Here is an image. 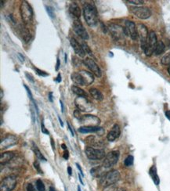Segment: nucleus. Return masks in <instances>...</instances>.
Listing matches in <instances>:
<instances>
[{
  "label": "nucleus",
  "instance_id": "nucleus-20",
  "mask_svg": "<svg viewBox=\"0 0 170 191\" xmlns=\"http://www.w3.org/2000/svg\"><path fill=\"white\" fill-rule=\"evenodd\" d=\"M79 73L83 78L84 82H85V85H89L92 84L94 81V76L93 74L91 72H89L86 71H79Z\"/></svg>",
  "mask_w": 170,
  "mask_h": 191
},
{
  "label": "nucleus",
  "instance_id": "nucleus-27",
  "mask_svg": "<svg viewBox=\"0 0 170 191\" xmlns=\"http://www.w3.org/2000/svg\"><path fill=\"white\" fill-rule=\"evenodd\" d=\"M165 45L164 44V42L162 41H158V43H157L156 47H155V51H154V53L155 54L156 56L160 55L162 53L165 51Z\"/></svg>",
  "mask_w": 170,
  "mask_h": 191
},
{
  "label": "nucleus",
  "instance_id": "nucleus-56",
  "mask_svg": "<svg viewBox=\"0 0 170 191\" xmlns=\"http://www.w3.org/2000/svg\"><path fill=\"white\" fill-rule=\"evenodd\" d=\"M51 144H52L53 150L55 149V145H54V143H53V139H51Z\"/></svg>",
  "mask_w": 170,
  "mask_h": 191
},
{
  "label": "nucleus",
  "instance_id": "nucleus-40",
  "mask_svg": "<svg viewBox=\"0 0 170 191\" xmlns=\"http://www.w3.org/2000/svg\"><path fill=\"white\" fill-rule=\"evenodd\" d=\"M34 167H35V169H36L37 171L38 172V173H42V171L40 169V165H39V163H38V162H34Z\"/></svg>",
  "mask_w": 170,
  "mask_h": 191
},
{
  "label": "nucleus",
  "instance_id": "nucleus-42",
  "mask_svg": "<svg viewBox=\"0 0 170 191\" xmlns=\"http://www.w3.org/2000/svg\"><path fill=\"white\" fill-rule=\"evenodd\" d=\"M74 115H75V117L77 118V119H78V120H80L81 118H82V115H80V112H79V110H75V112H74Z\"/></svg>",
  "mask_w": 170,
  "mask_h": 191
},
{
  "label": "nucleus",
  "instance_id": "nucleus-26",
  "mask_svg": "<svg viewBox=\"0 0 170 191\" xmlns=\"http://www.w3.org/2000/svg\"><path fill=\"white\" fill-rule=\"evenodd\" d=\"M21 36H22L23 39L25 42H28L30 40H31V33H30L29 30L27 28H24V27H21Z\"/></svg>",
  "mask_w": 170,
  "mask_h": 191
},
{
  "label": "nucleus",
  "instance_id": "nucleus-41",
  "mask_svg": "<svg viewBox=\"0 0 170 191\" xmlns=\"http://www.w3.org/2000/svg\"><path fill=\"white\" fill-rule=\"evenodd\" d=\"M24 88H25V89H26V90H27V92H28V96H29V97H30V99H31V101H32V102H34V99H33V96H32V95H31V91H30V89H29V88H28V86H27L26 85H24Z\"/></svg>",
  "mask_w": 170,
  "mask_h": 191
},
{
  "label": "nucleus",
  "instance_id": "nucleus-25",
  "mask_svg": "<svg viewBox=\"0 0 170 191\" xmlns=\"http://www.w3.org/2000/svg\"><path fill=\"white\" fill-rule=\"evenodd\" d=\"M89 92H90L91 96H92L95 99H97V100L101 101L104 99V96H103L102 92L100 90H98V89H96V88H91L89 89Z\"/></svg>",
  "mask_w": 170,
  "mask_h": 191
},
{
  "label": "nucleus",
  "instance_id": "nucleus-54",
  "mask_svg": "<svg viewBox=\"0 0 170 191\" xmlns=\"http://www.w3.org/2000/svg\"><path fill=\"white\" fill-rule=\"evenodd\" d=\"M60 103H61V111H62V112H64V104H63L62 101L60 100Z\"/></svg>",
  "mask_w": 170,
  "mask_h": 191
},
{
  "label": "nucleus",
  "instance_id": "nucleus-23",
  "mask_svg": "<svg viewBox=\"0 0 170 191\" xmlns=\"http://www.w3.org/2000/svg\"><path fill=\"white\" fill-rule=\"evenodd\" d=\"M71 80L75 82V84H77V85H85L83 78H82V76L79 72H74V73H72L71 75Z\"/></svg>",
  "mask_w": 170,
  "mask_h": 191
},
{
  "label": "nucleus",
  "instance_id": "nucleus-51",
  "mask_svg": "<svg viewBox=\"0 0 170 191\" xmlns=\"http://www.w3.org/2000/svg\"><path fill=\"white\" fill-rule=\"evenodd\" d=\"M165 116H166V118L170 121V111H165Z\"/></svg>",
  "mask_w": 170,
  "mask_h": 191
},
{
  "label": "nucleus",
  "instance_id": "nucleus-1",
  "mask_svg": "<svg viewBox=\"0 0 170 191\" xmlns=\"http://www.w3.org/2000/svg\"><path fill=\"white\" fill-rule=\"evenodd\" d=\"M83 14L85 22L89 26L93 27L97 25L98 21V13L93 4L85 3L83 6Z\"/></svg>",
  "mask_w": 170,
  "mask_h": 191
},
{
  "label": "nucleus",
  "instance_id": "nucleus-57",
  "mask_svg": "<svg viewBox=\"0 0 170 191\" xmlns=\"http://www.w3.org/2000/svg\"><path fill=\"white\" fill-rule=\"evenodd\" d=\"M58 119H59V122H60V123H61V126H64V124H63V122H62V120H61V118H60V117H58Z\"/></svg>",
  "mask_w": 170,
  "mask_h": 191
},
{
  "label": "nucleus",
  "instance_id": "nucleus-34",
  "mask_svg": "<svg viewBox=\"0 0 170 191\" xmlns=\"http://www.w3.org/2000/svg\"><path fill=\"white\" fill-rule=\"evenodd\" d=\"M82 49H83L84 52H85V54L88 53L89 55H90V56L93 55L92 52H91L90 49H89V47L88 45H87L86 43H85V42H84V43H82Z\"/></svg>",
  "mask_w": 170,
  "mask_h": 191
},
{
  "label": "nucleus",
  "instance_id": "nucleus-2",
  "mask_svg": "<svg viewBox=\"0 0 170 191\" xmlns=\"http://www.w3.org/2000/svg\"><path fill=\"white\" fill-rule=\"evenodd\" d=\"M120 177L121 176L118 171L111 170L103 175L101 179V184L104 187L110 185L115 184L120 179Z\"/></svg>",
  "mask_w": 170,
  "mask_h": 191
},
{
  "label": "nucleus",
  "instance_id": "nucleus-48",
  "mask_svg": "<svg viewBox=\"0 0 170 191\" xmlns=\"http://www.w3.org/2000/svg\"><path fill=\"white\" fill-rule=\"evenodd\" d=\"M18 57L20 58V60H21V62H24V56H23L21 53H18Z\"/></svg>",
  "mask_w": 170,
  "mask_h": 191
},
{
  "label": "nucleus",
  "instance_id": "nucleus-28",
  "mask_svg": "<svg viewBox=\"0 0 170 191\" xmlns=\"http://www.w3.org/2000/svg\"><path fill=\"white\" fill-rule=\"evenodd\" d=\"M71 90L78 96H86V93L85 92V91L78 86H76V85H73L71 87Z\"/></svg>",
  "mask_w": 170,
  "mask_h": 191
},
{
  "label": "nucleus",
  "instance_id": "nucleus-21",
  "mask_svg": "<svg viewBox=\"0 0 170 191\" xmlns=\"http://www.w3.org/2000/svg\"><path fill=\"white\" fill-rule=\"evenodd\" d=\"M14 157V154L13 152H4L0 155V163L1 165H6L9 163Z\"/></svg>",
  "mask_w": 170,
  "mask_h": 191
},
{
  "label": "nucleus",
  "instance_id": "nucleus-60",
  "mask_svg": "<svg viewBox=\"0 0 170 191\" xmlns=\"http://www.w3.org/2000/svg\"><path fill=\"white\" fill-rule=\"evenodd\" d=\"M49 191H56L55 189H54V187H53V186H50L49 187Z\"/></svg>",
  "mask_w": 170,
  "mask_h": 191
},
{
  "label": "nucleus",
  "instance_id": "nucleus-5",
  "mask_svg": "<svg viewBox=\"0 0 170 191\" xmlns=\"http://www.w3.org/2000/svg\"><path fill=\"white\" fill-rule=\"evenodd\" d=\"M158 41L157 40L156 34L154 31H151L149 32V37H148V42L146 45L145 49H144V53L148 57H151L155 51V47Z\"/></svg>",
  "mask_w": 170,
  "mask_h": 191
},
{
  "label": "nucleus",
  "instance_id": "nucleus-58",
  "mask_svg": "<svg viewBox=\"0 0 170 191\" xmlns=\"http://www.w3.org/2000/svg\"><path fill=\"white\" fill-rule=\"evenodd\" d=\"M78 178H79V180H80V182H81V183H82V184H83V182H82V178H81V176H80L79 174H78Z\"/></svg>",
  "mask_w": 170,
  "mask_h": 191
},
{
  "label": "nucleus",
  "instance_id": "nucleus-47",
  "mask_svg": "<svg viewBox=\"0 0 170 191\" xmlns=\"http://www.w3.org/2000/svg\"><path fill=\"white\" fill-rule=\"evenodd\" d=\"M63 157H64V159H66V160H68V157H69V154H68V150L64 151V155H63Z\"/></svg>",
  "mask_w": 170,
  "mask_h": 191
},
{
  "label": "nucleus",
  "instance_id": "nucleus-62",
  "mask_svg": "<svg viewBox=\"0 0 170 191\" xmlns=\"http://www.w3.org/2000/svg\"><path fill=\"white\" fill-rule=\"evenodd\" d=\"M65 63H67V54H65Z\"/></svg>",
  "mask_w": 170,
  "mask_h": 191
},
{
  "label": "nucleus",
  "instance_id": "nucleus-49",
  "mask_svg": "<svg viewBox=\"0 0 170 191\" xmlns=\"http://www.w3.org/2000/svg\"><path fill=\"white\" fill-rule=\"evenodd\" d=\"M68 129H69V131H70V132H71V135H72L73 136H75V133H74V131H73V129H71V125H69V123H68Z\"/></svg>",
  "mask_w": 170,
  "mask_h": 191
},
{
  "label": "nucleus",
  "instance_id": "nucleus-9",
  "mask_svg": "<svg viewBox=\"0 0 170 191\" xmlns=\"http://www.w3.org/2000/svg\"><path fill=\"white\" fill-rule=\"evenodd\" d=\"M131 12L141 20L148 19L151 16V11L148 7L145 6H133L131 7Z\"/></svg>",
  "mask_w": 170,
  "mask_h": 191
},
{
  "label": "nucleus",
  "instance_id": "nucleus-35",
  "mask_svg": "<svg viewBox=\"0 0 170 191\" xmlns=\"http://www.w3.org/2000/svg\"><path fill=\"white\" fill-rule=\"evenodd\" d=\"M46 12L49 14V16L51 18H55V14H54L53 9L50 6H46Z\"/></svg>",
  "mask_w": 170,
  "mask_h": 191
},
{
  "label": "nucleus",
  "instance_id": "nucleus-14",
  "mask_svg": "<svg viewBox=\"0 0 170 191\" xmlns=\"http://www.w3.org/2000/svg\"><path fill=\"white\" fill-rule=\"evenodd\" d=\"M84 64L90 70L91 73L93 74L94 75H96L97 77H101V71L100 69L99 66L96 64L95 61L93 59L90 58H85L83 60Z\"/></svg>",
  "mask_w": 170,
  "mask_h": 191
},
{
  "label": "nucleus",
  "instance_id": "nucleus-11",
  "mask_svg": "<svg viewBox=\"0 0 170 191\" xmlns=\"http://www.w3.org/2000/svg\"><path fill=\"white\" fill-rule=\"evenodd\" d=\"M137 32H138V37H140L141 43V48L144 51L146 45L148 42V37H149V32L147 27L143 24H140L137 27Z\"/></svg>",
  "mask_w": 170,
  "mask_h": 191
},
{
  "label": "nucleus",
  "instance_id": "nucleus-44",
  "mask_svg": "<svg viewBox=\"0 0 170 191\" xmlns=\"http://www.w3.org/2000/svg\"><path fill=\"white\" fill-rule=\"evenodd\" d=\"M27 191H36V189H35V188L34 187L33 185L29 183V184H28V186H27Z\"/></svg>",
  "mask_w": 170,
  "mask_h": 191
},
{
  "label": "nucleus",
  "instance_id": "nucleus-22",
  "mask_svg": "<svg viewBox=\"0 0 170 191\" xmlns=\"http://www.w3.org/2000/svg\"><path fill=\"white\" fill-rule=\"evenodd\" d=\"M69 11L72 15H74L75 18H79L81 17V10L78 4L75 2H73L69 6Z\"/></svg>",
  "mask_w": 170,
  "mask_h": 191
},
{
  "label": "nucleus",
  "instance_id": "nucleus-45",
  "mask_svg": "<svg viewBox=\"0 0 170 191\" xmlns=\"http://www.w3.org/2000/svg\"><path fill=\"white\" fill-rule=\"evenodd\" d=\"M25 75H26V77H27V78H28V80L31 81V82H35V80H34L33 76H32V75H31V74H28V72H26V73H25Z\"/></svg>",
  "mask_w": 170,
  "mask_h": 191
},
{
  "label": "nucleus",
  "instance_id": "nucleus-46",
  "mask_svg": "<svg viewBox=\"0 0 170 191\" xmlns=\"http://www.w3.org/2000/svg\"><path fill=\"white\" fill-rule=\"evenodd\" d=\"M60 67H61V62H60V59H59V57H58L57 60V67H56V71H58Z\"/></svg>",
  "mask_w": 170,
  "mask_h": 191
},
{
  "label": "nucleus",
  "instance_id": "nucleus-39",
  "mask_svg": "<svg viewBox=\"0 0 170 191\" xmlns=\"http://www.w3.org/2000/svg\"><path fill=\"white\" fill-rule=\"evenodd\" d=\"M127 2L128 3L134 4V5H142V4L144 3V2L142 1V0H128Z\"/></svg>",
  "mask_w": 170,
  "mask_h": 191
},
{
  "label": "nucleus",
  "instance_id": "nucleus-29",
  "mask_svg": "<svg viewBox=\"0 0 170 191\" xmlns=\"http://www.w3.org/2000/svg\"><path fill=\"white\" fill-rule=\"evenodd\" d=\"M85 141H86V142L88 143V144L91 145V146H100V145H101V142H100V141L96 140L95 137H94V136H92L87 137L86 139H85Z\"/></svg>",
  "mask_w": 170,
  "mask_h": 191
},
{
  "label": "nucleus",
  "instance_id": "nucleus-15",
  "mask_svg": "<svg viewBox=\"0 0 170 191\" xmlns=\"http://www.w3.org/2000/svg\"><path fill=\"white\" fill-rule=\"evenodd\" d=\"M125 31L127 35H129L132 40H136L138 38V32H137V28L136 26L135 23L130 21H125Z\"/></svg>",
  "mask_w": 170,
  "mask_h": 191
},
{
  "label": "nucleus",
  "instance_id": "nucleus-59",
  "mask_svg": "<svg viewBox=\"0 0 170 191\" xmlns=\"http://www.w3.org/2000/svg\"><path fill=\"white\" fill-rule=\"evenodd\" d=\"M61 146H62V148H63V149H64V150H66V149H67V147H66V145L64 144V143H63V144L61 145Z\"/></svg>",
  "mask_w": 170,
  "mask_h": 191
},
{
  "label": "nucleus",
  "instance_id": "nucleus-16",
  "mask_svg": "<svg viewBox=\"0 0 170 191\" xmlns=\"http://www.w3.org/2000/svg\"><path fill=\"white\" fill-rule=\"evenodd\" d=\"M18 143V138L14 135H7L6 137L1 140L0 146L1 149H6V148H9L10 146H14L15 144Z\"/></svg>",
  "mask_w": 170,
  "mask_h": 191
},
{
  "label": "nucleus",
  "instance_id": "nucleus-55",
  "mask_svg": "<svg viewBox=\"0 0 170 191\" xmlns=\"http://www.w3.org/2000/svg\"><path fill=\"white\" fill-rule=\"evenodd\" d=\"M68 174H69V176H71V167H68Z\"/></svg>",
  "mask_w": 170,
  "mask_h": 191
},
{
  "label": "nucleus",
  "instance_id": "nucleus-32",
  "mask_svg": "<svg viewBox=\"0 0 170 191\" xmlns=\"http://www.w3.org/2000/svg\"><path fill=\"white\" fill-rule=\"evenodd\" d=\"M36 188L38 189V191H45V185H44L43 182H42L41 179H38L36 181Z\"/></svg>",
  "mask_w": 170,
  "mask_h": 191
},
{
  "label": "nucleus",
  "instance_id": "nucleus-30",
  "mask_svg": "<svg viewBox=\"0 0 170 191\" xmlns=\"http://www.w3.org/2000/svg\"><path fill=\"white\" fill-rule=\"evenodd\" d=\"M161 63L163 65H170V53L165 54L163 57L161 58Z\"/></svg>",
  "mask_w": 170,
  "mask_h": 191
},
{
  "label": "nucleus",
  "instance_id": "nucleus-19",
  "mask_svg": "<svg viewBox=\"0 0 170 191\" xmlns=\"http://www.w3.org/2000/svg\"><path fill=\"white\" fill-rule=\"evenodd\" d=\"M81 133H91V132H98L100 136H102L104 132L102 128H99L98 126L91 127V126H82L80 127L78 129Z\"/></svg>",
  "mask_w": 170,
  "mask_h": 191
},
{
  "label": "nucleus",
  "instance_id": "nucleus-8",
  "mask_svg": "<svg viewBox=\"0 0 170 191\" xmlns=\"http://www.w3.org/2000/svg\"><path fill=\"white\" fill-rule=\"evenodd\" d=\"M120 153L118 150H112L104 158L103 162V167L104 168H111L115 165L119 159Z\"/></svg>",
  "mask_w": 170,
  "mask_h": 191
},
{
  "label": "nucleus",
  "instance_id": "nucleus-31",
  "mask_svg": "<svg viewBox=\"0 0 170 191\" xmlns=\"http://www.w3.org/2000/svg\"><path fill=\"white\" fill-rule=\"evenodd\" d=\"M34 151H35V155H36V157L38 158V159H40V160H42V161H44V162L46 161L45 157L42 154V153L40 152V150L38 149V147H37L36 146H34Z\"/></svg>",
  "mask_w": 170,
  "mask_h": 191
},
{
  "label": "nucleus",
  "instance_id": "nucleus-24",
  "mask_svg": "<svg viewBox=\"0 0 170 191\" xmlns=\"http://www.w3.org/2000/svg\"><path fill=\"white\" fill-rule=\"evenodd\" d=\"M149 175L151 176V179H152V180L154 181V182H155V185L159 184L160 179H159V177H158V173H157L156 167H155V165H153L151 169H150Z\"/></svg>",
  "mask_w": 170,
  "mask_h": 191
},
{
  "label": "nucleus",
  "instance_id": "nucleus-3",
  "mask_svg": "<svg viewBox=\"0 0 170 191\" xmlns=\"http://www.w3.org/2000/svg\"><path fill=\"white\" fill-rule=\"evenodd\" d=\"M111 35L114 40L116 42H123L125 40V37L127 36L125 28H122L121 26L115 24H111L108 27Z\"/></svg>",
  "mask_w": 170,
  "mask_h": 191
},
{
  "label": "nucleus",
  "instance_id": "nucleus-4",
  "mask_svg": "<svg viewBox=\"0 0 170 191\" xmlns=\"http://www.w3.org/2000/svg\"><path fill=\"white\" fill-rule=\"evenodd\" d=\"M20 11L22 21L24 24L31 22L33 18V10L27 1H22L20 6Z\"/></svg>",
  "mask_w": 170,
  "mask_h": 191
},
{
  "label": "nucleus",
  "instance_id": "nucleus-7",
  "mask_svg": "<svg viewBox=\"0 0 170 191\" xmlns=\"http://www.w3.org/2000/svg\"><path fill=\"white\" fill-rule=\"evenodd\" d=\"M75 103L78 110L84 111V112L93 111V108L92 103L87 99L86 96H78L75 99Z\"/></svg>",
  "mask_w": 170,
  "mask_h": 191
},
{
  "label": "nucleus",
  "instance_id": "nucleus-64",
  "mask_svg": "<svg viewBox=\"0 0 170 191\" xmlns=\"http://www.w3.org/2000/svg\"><path fill=\"white\" fill-rule=\"evenodd\" d=\"M2 91L1 90V99H2Z\"/></svg>",
  "mask_w": 170,
  "mask_h": 191
},
{
  "label": "nucleus",
  "instance_id": "nucleus-10",
  "mask_svg": "<svg viewBox=\"0 0 170 191\" xmlns=\"http://www.w3.org/2000/svg\"><path fill=\"white\" fill-rule=\"evenodd\" d=\"M17 185V178L14 176H9L4 178L0 184V191H12Z\"/></svg>",
  "mask_w": 170,
  "mask_h": 191
},
{
  "label": "nucleus",
  "instance_id": "nucleus-33",
  "mask_svg": "<svg viewBox=\"0 0 170 191\" xmlns=\"http://www.w3.org/2000/svg\"><path fill=\"white\" fill-rule=\"evenodd\" d=\"M133 161H134L133 157H132V155H129V156H128L126 158H125V162H124V165H125V166L126 167L131 166V165H132V164H133Z\"/></svg>",
  "mask_w": 170,
  "mask_h": 191
},
{
  "label": "nucleus",
  "instance_id": "nucleus-17",
  "mask_svg": "<svg viewBox=\"0 0 170 191\" xmlns=\"http://www.w3.org/2000/svg\"><path fill=\"white\" fill-rule=\"evenodd\" d=\"M120 133H121V129H120L119 125L118 124H115L112 127V129L110 130V132H108L107 138H108V141L113 142V141H115V139L119 137Z\"/></svg>",
  "mask_w": 170,
  "mask_h": 191
},
{
  "label": "nucleus",
  "instance_id": "nucleus-53",
  "mask_svg": "<svg viewBox=\"0 0 170 191\" xmlns=\"http://www.w3.org/2000/svg\"><path fill=\"white\" fill-rule=\"evenodd\" d=\"M49 101H50V102H53V93L52 92H49Z\"/></svg>",
  "mask_w": 170,
  "mask_h": 191
},
{
  "label": "nucleus",
  "instance_id": "nucleus-52",
  "mask_svg": "<svg viewBox=\"0 0 170 191\" xmlns=\"http://www.w3.org/2000/svg\"><path fill=\"white\" fill-rule=\"evenodd\" d=\"M57 82H61V74H58L57 78Z\"/></svg>",
  "mask_w": 170,
  "mask_h": 191
},
{
  "label": "nucleus",
  "instance_id": "nucleus-13",
  "mask_svg": "<svg viewBox=\"0 0 170 191\" xmlns=\"http://www.w3.org/2000/svg\"><path fill=\"white\" fill-rule=\"evenodd\" d=\"M73 29L75 31V33L78 35L79 37L84 39V40H87L89 38V35L87 33L86 30L85 29L84 26L81 23L79 20H75L73 24Z\"/></svg>",
  "mask_w": 170,
  "mask_h": 191
},
{
  "label": "nucleus",
  "instance_id": "nucleus-37",
  "mask_svg": "<svg viewBox=\"0 0 170 191\" xmlns=\"http://www.w3.org/2000/svg\"><path fill=\"white\" fill-rule=\"evenodd\" d=\"M104 191H117V187L115 186V184L110 185V186L104 187Z\"/></svg>",
  "mask_w": 170,
  "mask_h": 191
},
{
  "label": "nucleus",
  "instance_id": "nucleus-38",
  "mask_svg": "<svg viewBox=\"0 0 170 191\" xmlns=\"http://www.w3.org/2000/svg\"><path fill=\"white\" fill-rule=\"evenodd\" d=\"M35 71H36V73L38 74L39 76H42V77L49 76V74L46 73V72H45V71H41V70L38 69V68H35Z\"/></svg>",
  "mask_w": 170,
  "mask_h": 191
},
{
  "label": "nucleus",
  "instance_id": "nucleus-43",
  "mask_svg": "<svg viewBox=\"0 0 170 191\" xmlns=\"http://www.w3.org/2000/svg\"><path fill=\"white\" fill-rule=\"evenodd\" d=\"M41 130H42V132H43V133L49 135V131L47 130L46 129H45V125H44L43 122H42V123H41Z\"/></svg>",
  "mask_w": 170,
  "mask_h": 191
},
{
  "label": "nucleus",
  "instance_id": "nucleus-18",
  "mask_svg": "<svg viewBox=\"0 0 170 191\" xmlns=\"http://www.w3.org/2000/svg\"><path fill=\"white\" fill-rule=\"evenodd\" d=\"M70 43H71V46H72L73 49H74L75 53L78 54V55L79 56V57H85V52H84L83 49H82V45H80L75 38H71V39H70Z\"/></svg>",
  "mask_w": 170,
  "mask_h": 191
},
{
  "label": "nucleus",
  "instance_id": "nucleus-12",
  "mask_svg": "<svg viewBox=\"0 0 170 191\" xmlns=\"http://www.w3.org/2000/svg\"><path fill=\"white\" fill-rule=\"evenodd\" d=\"M79 121L81 122V123L84 124L85 126L95 127L98 126L101 123V120H100L99 118H97L95 115H83Z\"/></svg>",
  "mask_w": 170,
  "mask_h": 191
},
{
  "label": "nucleus",
  "instance_id": "nucleus-61",
  "mask_svg": "<svg viewBox=\"0 0 170 191\" xmlns=\"http://www.w3.org/2000/svg\"><path fill=\"white\" fill-rule=\"evenodd\" d=\"M78 191H81V188H80L79 186H78Z\"/></svg>",
  "mask_w": 170,
  "mask_h": 191
},
{
  "label": "nucleus",
  "instance_id": "nucleus-36",
  "mask_svg": "<svg viewBox=\"0 0 170 191\" xmlns=\"http://www.w3.org/2000/svg\"><path fill=\"white\" fill-rule=\"evenodd\" d=\"M72 63L75 67H80V65L82 64L81 60L76 57H72Z\"/></svg>",
  "mask_w": 170,
  "mask_h": 191
},
{
  "label": "nucleus",
  "instance_id": "nucleus-63",
  "mask_svg": "<svg viewBox=\"0 0 170 191\" xmlns=\"http://www.w3.org/2000/svg\"><path fill=\"white\" fill-rule=\"evenodd\" d=\"M168 74H169V75H170V68H168Z\"/></svg>",
  "mask_w": 170,
  "mask_h": 191
},
{
  "label": "nucleus",
  "instance_id": "nucleus-6",
  "mask_svg": "<svg viewBox=\"0 0 170 191\" xmlns=\"http://www.w3.org/2000/svg\"><path fill=\"white\" fill-rule=\"evenodd\" d=\"M87 158L90 160H102L105 158V151L103 149H95L92 146H87L85 150Z\"/></svg>",
  "mask_w": 170,
  "mask_h": 191
},
{
  "label": "nucleus",
  "instance_id": "nucleus-50",
  "mask_svg": "<svg viewBox=\"0 0 170 191\" xmlns=\"http://www.w3.org/2000/svg\"><path fill=\"white\" fill-rule=\"evenodd\" d=\"M76 165H77V168H78V170H79L80 174H81V175H82V176H84L83 172H82V169H81V167H80V165H78V164H76Z\"/></svg>",
  "mask_w": 170,
  "mask_h": 191
}]
</instances>
